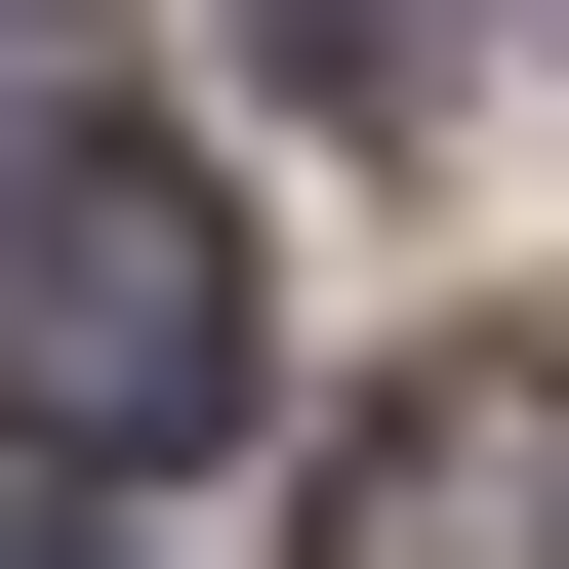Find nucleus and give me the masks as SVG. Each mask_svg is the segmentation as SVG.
I'll return each instance as SVG.
<instances>
[{"mask_svg": "<svg viewBox=\"0 0 569 569\" xmlns=\"http://www.w3.org/2000/svg\"><path fill=\"white\" fill-rule=\"evenodd\" d=\"M0 407H41V488H163L244 407V203L203 163H0Z\"/></svg>", "mask_w": 569, "mask_h": 569, "instance_id": "obj_1", "label": "nucleus"}, {"mask_svg": "<svg viewBox=\"0 0 569 569\" xmlns=\"http://www.w3.org/2000/svg\"><path fill=\"white\" fill-rule=\"evenodd\" d=\"M284 569H569V326H448V367L326 448V529Z\"/></svg>", "mask_w": 569, "mask_h": 569, "instance_id": "obj_2", "label": "nucleus"}]
</instances>
